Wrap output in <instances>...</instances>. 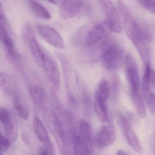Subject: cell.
<instances>
[{
	"label": "cell",
	"instance_id": "obj_11",
	"mask_svg": "<svg viewBox=\"0 0 155 155\" xmlns=\"http://www.w3.org/2000/svg\"><path fill=\"white\" fill-rule=\"evenodd\" d=\"M116 139V131L112 125L103 126L97 135L96 142L101 148L107 147L112 144Z\"/></svg>",
	"mask_w": 155,
	"mask_h": 155
},
{
	"label": "cell",
	"instance_id": "obj_29",
	"mask_svg": "<svg viewBox=\"0 0 155 155\" xmlns=\"http://www.w3.org/2000/svg\"><path fill=\"white\" fill-rule=\"evenodd\" d=\"M10 147V142L8 138L2 135H0V151L6 152Z\"/></svg>",
	"mask_w": 155,
	"mask_h": 155
},
{
	"label": "cell",
	"instance_id": "obj_16",
	"mask_svg": "<svg viewBox=\"0 0 155 155\" xmlns=\"http://www.w3.org/2000/svg\"><path fill=\"white\" fill-rule=\"evenodd\" d=\"M29 93L34 104L40 108L44 109L46 106V97L43 88L38 85H32L29 87Z\"/></svg>",
	"mask_w": 155,
	"mask_h": 155
},
{
	"label": "cell",
	"instance_id": "obj_21",
	"mask_svg": "<svg viewBox=\"0 0 155 155\" xmlns=\"http://www.w3.org/2000/svg\"><path fill=\"white\" fill-rule=\"evenodd\" d=\"M0 88L6 94L12 96L17 91L10 77L5 72H0Z\"/></svg>",
	"mask_w": 155,
	"mask_h": 155
},
{
	"label": "cell",
	"instance_id": "obj_4",
	"mask_svg": "<svg viewBox=\"0 0 155 155\" xmlns=\"http://www.w3.org/2000/svg\"><path fill=\"white\" fill-rule=\"evenodd\" d=\"M122 56V50L120 46L115 41H109L101 56L102 65L108 70H115L118 66Z\"/></svg>",
	"mask_w": 155,
	"mask_h": 155
},
{
	"label": "cell",
	"instance_id": "obj_1",
	"mask_svg": "<svg viewBox=\"0 0 155 155\" xmlns=\"http://www.w3.org/2000/svg\"><path fill=\"white\" fill-rule=\"evenodd\" d=\"M117 5L127 36L145 64L150 62V44L153 39L152 30L147 24L138 21L123 2L119 1Z\"/></svg>",
	"mask_w": 155,
	"mask_h": 155
},
{
	"label": "cell",
	"instance_id": "obj_3",
	"mask_svg": "<svg viewBox=\"0 0 155 155\" xmlns=\"http://www.w3.org/2000/svg\"><path fill=\"white\" fill-rule=\"evenodd\" d=\"M110 87L106 80L101 81L95 92L94 108L102 123L107 120L108 100L110 95Z\"/></svg>",
	"mask_w": 155,
	"mask_h": 155
},
{
	"label": "cell",
	"instance_id": "obj_22",
	"mask_svg": "<svg viewBox=\"0 0 155 155\" xmlns=\"http://www.w3.org/2000/svg\"><path fill=\"white\" fill-rule=\"evenodd\" d=\"M78 132L83 138L92 145L93 135L91 126L85 120H81L79 123Z\"/></svg>",
	"mask_w": 155,
	"mask_h": 155
},
{
	"label": "cell",
	"instance_id": "obj_8",
	"mask_svg": "<svg viewBox=\"0 0 155 155\" xmlns=\"http://www.w3.org/2000/svg\"><path fill=\"white\" fill-rule=\"evenodd\" d=\"M45 63L43 68L46 75L56 89H59L61 77L58 64L54 58L48 51L44 49Z\"/></svg>",
	"mask_w": 155,
	"mask_h": 155
},
{
	"label": "cell",
	"instance_id": "obj_30",
	"mask_svg": "<svg viewBox=\"0 0 155 155\" xmlns=\"http://www.w3.org/2000/svg\"><path fill=\"white\" fill-rule=\"evenodd\" d=\"M8 22L4 12V9L0 2V25L6 28L8 26Z\"/></svg>",
	"mask_w": 155,
	"mask_h": 155
},
{
	"label": "cell",
	"instance_id": "obj_23",
	"mask_svg": "<svg viewBox=\"0 0 155 155\" xmlns=\"http://www.w3.org/2000/svg\"><path fill=\"white\" fill-rule=\"evenodd\" d=\"M28 3L31 8L37 16L44 19H51V15L49 12L38 2L35 1H29Z\"/></svg>",
	"mask_w": 155,
	"mask_h": 155
},
{
	"label": "cell",
	"instance_id": "obj_27",
	"mask_svg": "<svg viewBox=\"0 0 155 155\" xmlns=\"http://www.w3.org/2000/svg\"><path fill=\"white\" fill-rule=\"evenodd\" d=\"M11 114L12 112L7 108L0 107V121L3 125L9 121Z\"/></svg>",
	"mask_w": 155,
	"mask_h": 155
},
{
	"label": "cell",
	"instance_id": "obj_33",
	"mask_svg": "<svg viewBox=\"0 0 155 155\" xmlns=\"http://www.w3.org/2000/svg\"><path fill=\"white\" fill-rule=\"evenodd\" d=\"M117 155H129L127 152L124 151L123 150H118V151L117 152Z\"/></svg>",
	"mask_w": 155,
	"mask_h": 155
},
{
	"label": "cell",
	"instance_id": "obj_10",
	"mask_svg": "<svg viewBox=\"0 0 155 155\" xmlns=\"http://www.w3.org/2000/svg\"><path fill=\"white\" fill-rule=\"evenodd\" d=\"M119 120L129 145L137 153H141V147L140 143L133 128L127 120L122 115L119 116Z\"/></svg>",
	"mask_w": 155,
	"mask_h": 155
},
{
	"label": "cell",
	"instance_id": "obj_12",
	"mask_svg": "<svg viewBox=\"0 0 155 155\" xmlns=\"http://www.w3.org/2000/svg\"><path fill=\"white\" fill-rule=\"evenodd\" d=\"M83 7L81 1H63L59 4L61 15L65 19L74 18L81 12Z\"/></svg>",
	"mask_w": 155,
	"mask_h": 155
},
{
	"label": "cell",
	"instance_id": "obj_14",
	"mask_svg": "<svg viewBox=\"0 0 155 155\" xmlns=\"http://www.w3.org/2000/svg\"><path fill=\"white\" fill-rule=\"evenodd\" d=\"M145 65V71L141 81V95L143 99L145 100L151 92L150 91L151 87H154L155 74L150 62L147 63Z\"/></svg>",
	"mask_w": 155,
	"mask_h": 155
},
{
	"label": "cell",
	"instance_id": "obj_32",
	"mask_svg": "<svg viewBox=\"0 0 155 155\" xmlns=\"http://www.w3.org/2000/svg\"><path fill=\"white\" fill-rule=\"evenodd\" d=\"M21 137L23 142L26 145H29L30 144V138L29 133L27 131H24L21 133Z\"/></svg>",
	"mask_w": 155,
	"mask_h": 155
},
{
	"label": "cell",
	"instance_id": "obj_6",
	"mask_svg": "<svg viewBox=\"0 0 155 155\" xmlns=\"http://www.w3.org/2000/svg\"><path fill=\"white\" fill-rule=\"evenodd\" d=\"M126 78L130 92L140 91V78L138 69L133 57L128 54L125 59Z\"/></svg>",
	"mask_w": 155,
	"mask_h": 155
},
{
	"label": "cell",
	"instance_id": "obj_28",
	"mask_svg": "<svg viewBox=\"0 0 155 155\" xmlns=\"http://www.w3.org/2000/svg\"><path fill=\"white\" fill-rule=\"evenodd\" d=\"M146 103L147 105L149 110L152 113H154L155 112V94L154 92L151 91L149 95L145 99Z\"/></svg>",
	"mask_w": 155,
	"mask_h": 155
},
{
	"label": "cell",
	"instance_id": "obj_19",
	"mask_svg": "<svg viewBox=\"0 0 155 155\" xmlns=\"http://www.w3.org/2000/svg\"><path fill=\"white\" fill-rule=\"evenodd\" d=\"M12 97L13 106L17 114L22 119L27 120L29 117V111L21 96L16 91Z\"/></svg>",
	"mask_w": 155,
	"mask_h": 155
},
{
	"label": "cell",
	"instance_id": "obj_24",
	"mask_svg": "<svg viewBox=\"0 0 155 155\" xmlns=\"http://www.w3.org/2000/svg\"><path fill=\"white\" fill-rule=\"evenodd\" d=\"M21 35L23 41L28 45L31 41L37 39L33 26L29 22H26L22 25Z\"/></svg>",
	"mask_w": 155,
	"mask_h": 155
},
{
	"label": "cell",
	"instance_id": "obj_25",
	"mask_svg": "<svg viewBox=\"0 0 155 155\" xmlns=\"http://www.w3.org/2000/svg\"><path fill=\"white\" fill-rule=\"evenodd\" d=\"M83 97L85 112L89 115L91 111V101L89 94L85 87H83Z\"/></svg>",
	"mask_w": 155,
	"mask_h": 155
},
{
	"label": "cell",
	"instance_id": "obj_31",
	"mask_svg": "<svg viewBox=\"0 0 155 155\" xmlns=\"http://www.w3.org/2000/svg\"><path fill=\"white\" fill-rule=\"evenodd\" d=\"M39 155H55L54 147L48 148L44 147L41 150Z\"/></svg>",
	"mask_w": 155,
	"mask_h": 155
},
{
	"label": "cell",
	"instance_id": "obj_17",
	"mask_svg": "<svg viewBox=\"0 0 155 155\" xmlns=\"http://www.w3.org/2000/svg\"><path fill=\"white\" fill-rule=\"evenodd\" d=\"M28 45L37 65L40 68H43L45 63L44 48L41 47L37 39L31 41Z\"/></svg>",
	"mask_w": 155,
	"mask_h": 155
},
{
	"label": "cell",
	"instance_id": "obj_34",
	"mask_svg": "<svg viewBox=\"0 0 155 155\" xmlns=\"http://www.w3.org/2000/svg\"><path fill=\"white\" fill-rule=\"evenodd\" d=\"M0 155H2V152L0 151Z\"/></svg>",
	"mask_w": 155,
	"mask_h": 155
},
{
	"label": "cell",
	"instance_id": "obj_2",
	"mask_svg": "<svg viewBox=\"0 0 155 155\" xmlns=\"http://www.w3.org/2000/svg\"><path fill=\"white\" fill-rule=\"evenodd\" d=\"M108 29L106 21L97 22L88 29L82 42L89 52H99L101 56L103 49L109 41Z\"/></svg>",
	"mask_w": 155,
	"mask_h": 155
},
{
	"label": "cell",
	"instance_id": "obj_35",
	"mask_svg": "<svg viewBox=\"0 0 155 155\" xmlns=\"http://www.w3.org/2000/svg\"><path fill=\"white\" fill-rule=\"evenodd\" d=\"M0 135H1V130H0Z\"/></svg>",
	"mask_w": 155,
	"mask_h": 155
},
{
	"label": "cell",
	"instance_id": "obj_26",
	"mask_svg": "<svg viewBox=\"0 0 155 155\" xmlns=\"http://www.w3.org/2000/svg\"><path fill=\"white\" fill-rule=\"evenodd\" d=\"M138 2L144 8L152 14H155V1H148V0H139Z\"/></svg>",
	"mask_w": 155,
	"mask_h": 155
},
{
	"label": "cell",
	"instance_id": "obj_15",
	"mask_svg": "<svg viewBox=\"0 0 155 155\" xmlns=\"http://www.w3.org/2000/svg\"><path fill=\"white\" fill-rule=\"evenodd\" d=\"M33 128L36 136L43 144L44 147H53L47 128L43 122L37 116H35L33 119Z\"/></svg>",
	"mask_w": 155,
	"mask_h": 155
},
{
	"label": "cell",
	"instance_id": "obj_20",
	"mask_svg": "<svg viewBox=\"0 0 155 155\" xmlns=\"http://www.w3.org/2000/svg\"><path fill=\"white\" fill-rule=\"evenodd\" d=\"M130 95L138 115L141 118H144L146 116V108L140 91L130 92Z\"/></svg>",
	"mask_w": 155,
	"mask_h": 155
},
{
	"label": "cell",
	"instance_id": "obj_18",
	"mask_svg": "<svg viewBox=\"0 0 155 155\" xmlns=\"http://www.w3.org/2000/svg\"><path fill=\"white\" fill-rule=\"evenodd\" d=\"M3 125L5 134L10 142L16 141L18 136L19 127L18 120L14 113L12 112L9 121Z\"/></svg>",
	"mask_w": 155,
	"mask_h": 155
},
{
	"label": "cell",
	"instance_id": "obj_7",
	"mask_svg": "<svg viewBox=\"0 0 155 155\" xmlns=\"http://www.w3.org/2000/svg\"><path fill=\"white\" fill-rule=\"evenodd\" d=\"M56 56L60 63H61L62 71H63L64 82H65L69 100L72 104H77V98L73 90L72 71L70 63L65 56L61 53L57 52Z\"/></svg>",
	"mask_w": 155,
	"mask_h": 155
},
{
	"label": "cell",
	"instance_id": "obj_5",
	"mask_svg": "<svg viewBox=\"0 0 155 155\" xmlns=\"http://www.w3.org/2000/svg\"><path fill=\"white\" fill-rule=\"evenodd\" d=\"M106 17V23L109 30L117 33L122 31L121 22L117 10L110 1H100Z\"/></svg>",
	"mask_w": 155,
	"mask_h": 155
},
{
	"label": "cell",
	"instance_id": "obj_9",
	"mask_svg": "<svg viewBox=\"0 0 155 155\" xmlns=\"http://www.w3.org/2000/svg\"><path fill=\"white\" fill-rule=\"evenodd\" d=\"M37 29L41 38L50 45L59 49L65 48V43L61 36L51 27L38 25Z\"/></svg>",
	"mask_w": 155,
	"mask_h": 155
},
{
	"label": "cell",
	"instance_id": "obj_13",
	"mask_svg": "<svg viewBox=\"0 0 155 155\" xmlns=\"http://www.w3.org/2000/svg\"><path fill=\"white\" fill-rule=\"evenodd\" d=\"M72 155H93L92 145L82 137L76 129L72 139Z\"/></svg>",
	"mask_w": 155,
	"mask_h": 155
}]
</instances>
